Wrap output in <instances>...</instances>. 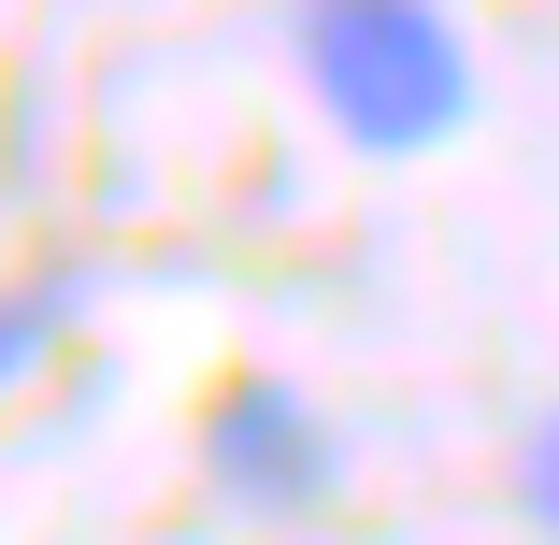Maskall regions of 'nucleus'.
<instances>
[{"instance_id":"obj_1","label":"nucleus","mask_w":559,"mask_h":545,"mask_svg":"<svg viewBox=\"0 0 559 545\" xmlns=\"http://www.w3.org/2000/svg\"><path fill=\"white\" fill-rule=\"evenodd\" d=\"M287 44H301L316 116L359 158H430L474 116V44H460V15H430V0H316Z\"/></svg>"},{"instance_id":"obj_2","label":"nucleus","mask_w":559,"mask_h":545,"mask_svg":"<svg viewBox=\"0 0 559 545\" xmlns=\"http://www.w3.org/2000/svg\"><path fill=\"white\" fill-rule=\"evenodd\" d=\"M201 474L230 488L245 517H316L330 488H345V430H330L287 374H230L201 402Z\"/></svg>"},{"instance_id":"obj_3","label":"nucleus","mask_w":559,"mask_h":545,"mask_svg":"<svg viewBox=\"0 0 559 545\" xmlns=\"http://www.w3.org/2000/svg\"><path fill=\"white\" fill-rule=\"evenodd\" d=\"M58 316H72V287L58 273H29V287H0V388H15L44 345H58Z\"/></svg>"},{"instance_id":"obj_4","label":"nucleus","mask_w":559,"mask_h":545,"mask_svg":"<svg viewBox=\"0 0 559 545\" xmlns=\"http://www.w3.org/2000/svg\"><path fill=\"white\" fill-rule=\"evenodd\" d=\"M516 502H531V531L559 545V416H545L531 446H516Z\"/></svg>"}]
</instances>
